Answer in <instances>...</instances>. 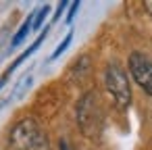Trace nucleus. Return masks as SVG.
Listing matches in <instances>:
<instances>
[{"instance_id": "9", "label": "nucleus", "mask_w": 152, "mask_h": 150, "mask_svg": "<svg viewBox=\"0 0 152 150\" xmlns=\"http://www.w3.org/2000/svg\"><path fill=\"white\" fill-rule=\"evenodd\" d=\"M77 9H79V2H71V9H69V15H67V23H71V21H73V17H75V13H77Z\"/></svg>"}, {"instance_id": "5", "label": "nucleus", "mask_w": 152, "mask_h": 150, "mask_svg": "<svg viewBox=\"0 0 152 150\" xmlns=\"http://www.w3.org/2000/svg\"><path fill=\"white\" fill-rule=\"evenodd\" d=\"M34 17H36V15H29V17L25 19V23H23V25L19 27V31H17V34L13 36V42H11V48H15V46H19V44H21V42L25 40V36L29 34V29H34Z\"/></svg>"}, {"instance_id": "8", "label": "nucleus", "mask_w": 152, "mask_h": 150, "mask_svg": "<svg viewBox=\"0 0 152 150\" xmlns=\"http://www.w3.org/2000/svg\"><path fill=\"white\" fill-rule=\"evenodd\" d=\"M69 7V2L67 0H63V2H58V7H56V13H54V17H52V21H58V17L63 15V11Z\"/></svg>"}, {"instance_id": "11", "label": "nucleus", "mask_w": 152, "mask_h": 150, "mask_svg": "<svg viewBox=\"0 0 152 150\" xmlns=\"http://www.w3.org/2000/svg\"><path fill=\"white\" fill-rule=\"evenodd\" d=\"M61 150H71V146H69V144L63 140V142H61Z\"/></svg>"}, {"instance_id": "4", "label": "nucleus", "mask_w": 152, "mask_h": 150, "mask_svg": "<svg viewBox=\"0 0 152 150\" xmlns=\"http://www.w3.org/2000/svg\"><path fill=\"white\" fill-rule=\"evenodd\" d=\"M127 67H129V73L135 79V83L148 96H152V59L142 52H131Z\"/></svg>"}, {"instance_id": "7", "label": "nucleus", "mask_w": 152, "mask_h": 150, "mask_svg": "<svg viewBox=\"0 0 152 150\" xmlns=\"http://www.w3.org/2000/svg\"><path fill=\"white\" fill-rule=\"evenodd\" d=\"M71 40H73V34H67V36H65V40H63V42H61V44L56 46V50L52 52V56H50V61H54V59H58V56H61V54H63V52H65V50L69 48V44H71Z\"/></svg>"}, {"instance_id": "2", "label": "nucleus", "mask_w": 152, "mask_h": 150, "mask_svg": "<svg viewBox=\"0 0 152 150\" xmlns=\"http://www.w3.org/2000/svg\"><path fill=\"white\" fill-rule=\"evenodd\" d=\"M102 108H100V100L94 92H86L79 102H77V125L81 129L83 135L96 140L100 138L102 131Z\"/></svg>"}, {"instance_id": "1", "label": "nucleus", "mask_w": 152, "mask_h": 150, "mask_svg": "<svg viewBox=\"0 0 152 150\" xmlns=\"http://www.w3.org/2000/svg\"><path fill=\"white\" fill-rule=\"evenodd\" d=\"M9 144L15 148V150H44L48 146V138L42 129V125L27 117V119H21L19 123H15V127L11 129V135H9Z\"/></svg>"}, {"instance_id": "6", "label": "nucleus", "mask_w": 152, "mask_h": 150, "mask_svg": "<svg viewBox=\"0 0 152 150\" xmlns=\"http://www.w3.org/2000/svg\"><path fill=\"white\" fill-rule=\"evenodd\" d=\"M48 13H50V7H48V4H44V7L36 13V17H34V29H40V27H42L44 19L48 17Z\"/></svg>"}, {"instance_id": "12", "label": "nucleus", "mask_w": 152, "mask_h": 150, "mask_svg": "<svg viewBox=\"0 0 152 150\" xmlns=\"http://www.w3.org/2000/svg\"><path fill=\"white\" fill-rule=\"evenodd\" d=\"M7 77H9V73H4V75H2V77H0V88H2V86H4V83H7Z\"/></svg>"}, {"instance_id": "10", "label": "nucleus", "mask_w": 152, "mask_h": 150, "mask_svg": "<svg viewBox=\"0 0 152 150\" xmlns=\"http://www.w3.org/2000/svg\"><path fill=\"white\" fill-rule=\"evenodd\" d=\"M144 7H146V11L152 15V0H146V2H144Z\"/></svg>"}, {"instance_id": "3", "label": "nucleus", "mask_w": 152, "mask_h": 150, "mask_svg": "<svg viewBox=\"0 0 152 150\" xmlns=\"http://www.w3.org/2000/svg\"><path fill=\"white\" fill-rule=\"evenodd\" d=\"M104 88L110 94L113 102L117 108L125 110L131 104V86H129V77L125 73V69L119 63H108L106 71H104Z\"/></svg>"}]
</instances>
